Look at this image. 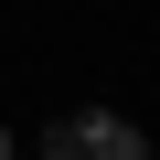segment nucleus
I'll return each instance as SVG.
<instances>
[{"label": "nucleus", "instance_id": "f257e3e1", "mask_svg": "<svg viewBox=\"0 0 160 160\" xmlns=\"http://www.w3.org/2000/svg\"><path fill=\"white\" fill-rule=\"evenodd\" d=\"M86 160H149V139L128 118H86Z\"/></svg>", "mask_w": 160, "mask_h": 160}, {"label": "nucleus", "instance_id": "f03ea898", "mask_svg": "<svg viewBox=\"0 0 160 160\" xmlns=\"http://www.w3.org/2000/svg\"><path fill=\"white\" fill-rule=\"evenodd\" d=\"M43 160H86V118H53L43 128Z\"/></svg>", "mask_w": 160, "mask_h": 160}]
</instances>
